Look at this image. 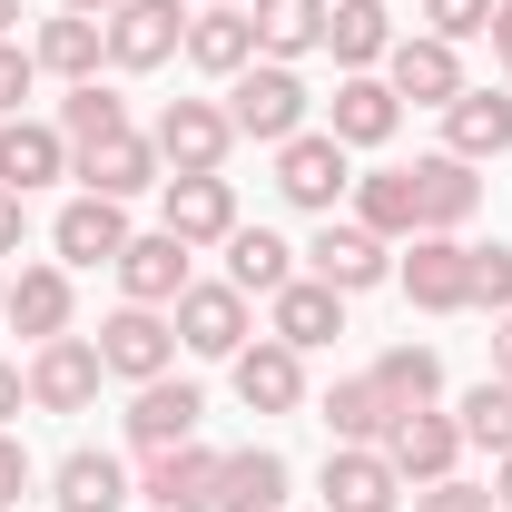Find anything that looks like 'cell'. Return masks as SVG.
I'll list each match as a JSON object with an SVG mask.
<instances>
[{"mask_svg":"<svg viewBox=\"0 0 512 512\" xmlns=\"http://www.w3.org/2000/svg\"><path fill=\"white\" fill-rule=\"evenodd\" d=\"M50 247L69 256V266H119V247H128V217H119V197H69L60 207V227H50Z\"/></svg>","mask_w":512,"mask_h":512,"instance_id":"obj_18","label":"cell"},{"mask_svg":"<svg viewBox=\"0 0 512 512\" xmlns=\"http://www.w3.org/2000/svg\"><path fill=\"white\" fill-rule=\"evenodd\" d=\"M20 227H30V207H20V188H0V256H20Z\"/></svg>","mask_w":512,"mask_h":512,"instance_id":"obj_43","label":"cell"},{"mask_svg":"<svg viewBox=\"0 0 512 512\" xmlns=\"http://www.w3.org/2000/svg\"><path fill=\"white\" fill-rule=\"evenodd\" d=\"M493 50H503V69H512V0H493Z\"/></svg>","mask_w":512,"mask_h":512,"instance_id":"obj_45","label":"cell"},{"mask_svg":"<svg viewBox=\"0 0 512 512\" xmlns=\"http://www.w3.org/2000/svg\"><path fill=\"white\" fill-rule=\"evenodd\" d=\"M0 325H10V276H0Z\"/></svg>","mask_w":512,"mask_h":512,"instance_id":"obj_50","label":"cell"},{"mask_svg":"<svg viewBox=\"0 0 512 512\" xmlns=\"http://www.w3.org/2000/svg\"><path fill=\"white\" fill-rule=\"evenodd\" d=\"M99 365L128 384H158L168 365H178V325L158 316V306H119V316L99 325Z\"/></svg>","mask_w":512,"mask_h":512,"instance_id":"obj_6","label":"cell"},{"mask_svg":"<svg viewBox=\"0 0 512 512\" xmlns=\"http://www.w3.org/2000/svg\"><path fill=\"white\" fill-rule=\"evenodd\" d=\"M306 266H316V286H335V296H365V286H384V276H394V256H384L375 227H335V217L316 227Z\"/></svg>","mask_w":512,"mask_h":512,"instance_id":"obj_9","label":"cell"},{"mask_svg":"<svg viewBox=\"0 0 512 512\" xmlns=\"http://www.w3.org/2000/svg\"><path fill=\"white\" fill-rule=\"evenodd\" d=\"M493 503L512 512V453H503V463H493Z\"/></svg>","mask_w":512,"mask_h":512,"instance_id":"obj_47","label":"cell"},{"mask_svg":"<svg viewBox=\"0 0 512 512\" xmlns=\"http://www.w3.org/2000/svg\"><path fill=\"white\" fill-rule=\"evenodd\" d=\"M404 296H414L424 316H463V306H473V247H463V237H414Z\"/></svg>","mask_w":512,"mask_h":512,"instance_id":"obj_7","label":"cell"},{"mask_svg":"<svg viewBox=\"0 0 512 512\" xmlns=\"http://www.w3.org/2000/svg\"><path fill=\"white\" fill-rule=\"evenodd\" d=\"M50 178H69V138L50 119H0V188H50Z\"/></svg>","mask_w":512,"mask_h":512,"instance_id":"obj_21","label":"cell"},{"mask_svg":"<svg viewBox=\"0 0 512 512\" xmlns=\"http://www.w3.org/2000/svg\"><path fill=\"white\" fill-rule=\"evenodd\" d=\"M355 227H375V237H424V217H414V168L355 178Z\"/></svg>","mask_w":512,"mask_h":512,"instance_id":"obj_34","label":"cell"},{"mask_svg":"<svg viewBox=\"0 0 512 512\" xmlns=\"http://www.w3.org/2000/svg\"><path fill=\"white\" fill-rule=\"evenodd\" d=\"M424 20H434V40H473V30H493V0H424Z\"/></svg>","mask_w":512,"mask_h":512,"instance_id":"obj_39","label":"cell"},{"mask_svg":"<svg viewBox=\"0 0 512 512\" xmlns=\"http://www.w3.org/2000/svg\"><path fill=\"white\" fill-rule=\"evenodd\" d=\"M158 168H168V158H158V148H148V138H138V128H128V138H109V148H89V158H79V178H89V197H138V188H158Z\"/></svg>","mask_w":512,"mask_h":512,"instance_id":"obj_28","label":"cell"},{"mask_svg":"<svg viewBox=\"0 0 512 512\" xmlns=\"http://www.w3.org/2000/svg\"><path fill=\"white\" fill-rule=\"evenodd\" d=\"M20 493H30V453H20L10 434H0V512L20 503Z\"/></svg>","mask_w":512,"mask_h":512,"instance_id":"obj_42","label":"cell"},{"mask_svg":"<svg viewBox=\"0 0 512 512\" xmlns=\"http://www.w3.org/2000/svg\"><path fill=\"white\" fill-rule=\"evenodd\" d=\"M188 60L207 69V79L256 69V20H247V10H197V20H188Z\"/></svg>","mask_w":512,"mask_h":512,"instance_id":"obj_30","label":"cell"},{"mask_svg":"<svg viewBox=\"0 0 512 512\" xmlns=\"http://www.w3.org/2000/svg\"><path fill=\"white\" fill-rule=\"evenodd\" d=\"M365 375H375L384 394H394V404L414 414V404H434V394H444V355H434V345H384Z\"/></svg>","mask_w":512,"mask_h":512,"instance_id":"obj_36","label":"cell"},{"mask_svg":"<svg viewBox=\"0 0 512 512\" xmlns=\"http://www.w3.org/2000/svg\"><path fill=\"white\" fill-rule=\"evenodd\" d=\"M178 345H188V355H237V345H247V296H237V286H197L188 276V296H178Z\"/></svg>","mask_w":512,"mask_h":512,"instance_id":"obj_15","label":"cell"},{"mask_svg":"<svg viewBox=\"0 0 512 512\" xmlns=\"http://www.w3.org/2000/svg\"><path fill=\"white\" fill-rule=\"evenodd\" d=\"M325 50L345 69H375L384 50H394V20H384V0H335L325 10Z\"/></svg>","mask_w":512,"mask_h":512,"instance_id":"obj_33","label":"cell"},{"mask_svg":"<svg viewBox=\"0 0 512 512\" xmlns=\"http://www.w3.org/2000/svg\"><path fill=\"white\" fill-rule=\"evenodd\" d=\"M394 119H404V99L384 89L375 69H345V89H335V109H325V128H335L345 148H384V138H394Z\"/></svg>","mask_w":512,"mask_h":512,"instance_id":"obj_23","label":"cell"},{"mask_svg":"<svg viewBox=\"0 0 512 512\" xmlns=\"http://www.w3.org/2000/svg\"><path fill=\"white\" fill-rule=\"evenodd\" d=\"M266 316H276V345L306 355V345H335V335H345V296L316 286V276H286V286L266 296Z\"/></svg>","mask_w":512,"mask_h":512,"instance_id":"obj_17","label":"cell"},{"mask_svg":"<svg viewBox=\"0 0 512 512\" xmlns=\"http://www.w3.org/2000/svg\"><path fill=\"white\" fill-rule=\"evenodd\" d=\"M483 207V178H473V158H414V217H424V237H453L463 217Z\"/></svg>","mask_w":512,"mask_h":512,"instance_id":"obj_14","label":"cell"},{"mask_svg":"<svg viewBox=\"0 0 512 512\" xmlns=\"http://www.w3.org/2000/svg\"><path fill=\"white\" fill-rule=\"evenodd\" d=\"M453 424H463V444H483L493 463H503V453H512V384L483 375L473 394H463V414H453Z\"/></svg>","mask_w":512,"mask_h":512,"instance_id":"obj_37","label":"cell"},{"mask_svg":"<svg viewBox=\"0 0 512 512\" xmlns=\"http://www.w3.org/2000/svg\"><path fill=\"white\" fill-rule=\"evenodd\" d=\"M473 306L512 316V247H473Z\"/></svg>","mask_w":512,"mask_h":512,"instance_id":"obj_38","label":"cell"},{"mask_svg":"<svg viewBox=\"0 0 512 512\" xmlns=\"http://www.w3.org/2000/svg\"><path fill=\"white\" fill-rule=\"evenodd\" d=\"M227 119H237V138H266V148H286V138L306 128V79H296L286 60L237 69V89H227Z\"/></svg>","mask_w":512,"mask_h":512,"instance_id":"obj_1","label":"cell"},{"mask_svg":"<svg viewBox=\"0 0 512 512\" xmlns=\"http://www.w3.org/2000/svg\"><path fill=\"white\" fill-rule=\"evenodd\" d=\"M256 60H306V50H325V0H256Z\"/></svg>","mask_w":512,"mask_h":512,"instance_id":"obj_27","label":"cell"},{"mask_svg":"<svg viewBox=\"0 0 512 512\" xmlns=\"http://www.w3.org/2000/svg\"><path fill=\"white\" fill-rule=\"evenodd\" d=\"M99 335H50L40 355H30V404L40 414H89L99 404Z\"/></svg>","mask_w":512,"mask_h":512,"instance_id":"obj_4","label":"cell"},{"mask_svg":"<svg viewBox=\"0 0 512 512\" xmlns=\"http://www.w3.org/2000/svg\"><path fill=\"white\" fill-rule=\"evenodd\" d=\"M69 10H89V20H109V10H119V0H69Z\"/></svg>","mask_w":512,"mask_h":512,"instance_id":"obj_48","label":"cell"},{"mask_svg":"<svg viewBox=\"0 0 512 512\" xmlns=\"http://www.w3.org/2000/svg\"><path fill=\"white\" fill-rule=\"evenodd\" d=\"M50 503H60V512H119L128 503V473L109 463V453H69L60 473H50Z\"/></svg>","mask_w":512,"mask_h":512,"instance_id":"obj_35","label":"cell"},{"mask_svg":"<svg viewBox=\"0 0 512 512\" xmlns=\"http://www.w3.org/2000/svg\"><path fill=\"white\" fill-rule=\"evenodd\" d=\"M276 188H286V207H316V217H335V197L355 188V168H345V138H335V128H296V138L276 148Z\"/></svg>","mask_w":512,"mask_h":512,"instance_id":"obj_3","label":"cell"},{"mask_svg":"<svg viewBox=\"0 0 512 512\" xmlns=\"http://www.w3.org/2000/svg\"><path fill=\"white\" fill-rule=\"evenodd\" d=\"M404 473L384 463V444H335L325 453V512H394Z\"/></svg>","mask_w":512,"mask_h":512,"instance_id":"obj_10","label":"cell"},{"mask_svg":"<svg viewBox=\"0 0 512 512\" xmlns=\"http://www.w3.org/2000/svg\"><path fill=\"white\" fill-rule=\"evenodd\" d=\"M20 394H30V375H20V365H0V434H10V414H20Z\"/></svg>","mask_w":512,"mask_h":512,"instance_id":"obj_44","label":"cell"},{"mask_svg":"<svg viewBox=\"0 0 512 512\" xmlns=\"http://www.w3.org/2000/svg\"><path fill=\"white\" fill-rule=\"evenodd\" d=\"M227 365H237V404H247V414H296V404H306V355L276 345V335H266V345H237Z\"/></svg>","mask_w":512,"mask_h":512,"instance_id":"obj_12","label":"cell"},{"mask_svg":"<svg viewBox=\"0 0 512 512\" xmlns=\"http://www.w3.org/2000/svg\"><path fill=\"white\" fill-rule=\"evenodd\" d=\"M453 453H463V424H453V414H434V404L394 414V434H384V463H394L404 483H444Z\"/></svg>","mask_w":512,"mask_h":512,"instance_id":"obj_13","label":"cell"},{"mask_svg":"<svg viewBox=\"0 0 512 512\" xmlns=\"http://www.w3.org/2000/svg\"><path fill=\"white\" fill-rule=\"evenodd\" d=\"M188 50V10L178 0H119L109 10V69H168Z\"/></svg>","mask_w":512,"mask_h":512,"instance_id":"obj_5","label":"cell"},{"mask_svg":"<svg viewBox=\"0 0 512 512\" xmlns=\"http://www.w3.org/2000/svg\"><path fill=\"white\" fill-rule=\"evenodd\" d=\"M10 20H20V0H0V30H10Z\"/></svg>","mask_w":512,"mask_h":512,"instance_id":"obj_49","label":"cell"},{"mask_svg":"<svg viewBox=\"0 0 512 512\" xmlns=\"http://www.w3.org/2000/svg\"><path fill=\"white\" fill-rule=\"evenodd\" d=\"M394 414H404V404H394L375 375H335L325 384V434H335V444H384Z\"/></svg>","mask_w":512,"mask_h":512,"instance_id":"obj_24","label":"cell"},{"mask_svg":"<svg viewBox=\"0 0 512 512\" xmlns=\"http://www.w3.org/2000/svg\"><path fill=\"white\" fill-rule=\"evenodd\" d=\"M197 414H207V404H197V384H138V404H128V444L138 453H168V444H197Z\"/></svg>","mask_w":512,"mask_h":512,"instance_id":"obj_20","label":"cell"},{"mask_svg":"<svg viewBox=\"0 0 512 512\" xmlns=\"http://www.w3.org/2000/svg\"><path fill=\"white\" fill-rule=\"evenodd\" d=\"M286 276H296V247H286L276 227H237V237H227V286H237V296H276Z\"/></svg>","mask_w":512,"mask_h":512,"instance_id":"obj_31","label":"cell"},{"mask_svg":"<svg viewBox=\"0 0 512 512\" xmlns=\"http://www.w3.org/2000/svg\"><path fill=\"white\" fill-rule=\"evenodd\" d=\"M384 89L414 99V109H453V99H463V60H453V40H434V30H424V40H394V50H384Z\"/></svg>","mask_w":512,"mask_h":512,"instance_id":"obj_8","label":"cell"},{"mask_svg":"<svg viewBox=\"0 0 512 512\" xmlns=\"http://www.w3.org/2000/svg\"><path fill=\"white\" fill-rule=\"evenodd\" d=\"M414 512H503V503H493L483 483H453V473H444V483H424V493H414Z\"/></svg>","mask_w":512,"mask_h":512,"instance_id":"obj_40","label":"cell"},{"mask_svg":"<svg viewBox=\"0 0 512 512\" xmlns=\"http://www.w3.org/2000/svg\"><path fill=\"white\" fill-rule=\"evenodd\" d=\"M286 453H266V444H247V453H227V473H217V512H286Z\"/></svg>","mask_w":512,"mask_h":512,"instance_id":"obj_26","label":"cell"},{"mask_svg":"<svg viewBox=\"0 0 512 512\" xmlns=\"http://www.w3.org/2000/svg\"><path fill=\"white\" fill-rule=\"evenodd\" d=\"M148 148H158L178 178H207V168H227L237 119H227L217 99H168V109H158V128H148Z\"/></svg>","mask_w":512,"mask_h":512,"instance_id":"obj_2","label":"cell"},{"mask_svg":"<svg viewBox=\"0 0 512 512\" xmlns=\"http://www.w3.org/2000/svg\"><path fill=\"white\" fill-rule=\"evenodd\" d=\"M188 256H197V247H178L168 227H158V237H128V247H119L128 306H178V296H188Z\"/></svg>","mask_w":512,"mask_h":512,"instance_id":"obj_16","label":"cell"},{"mask_svg":"<svg viewBox=\"0 0 512 512\" xmlns=\"http://www.w3.org/2000/svg\"><path fill=\"white\" fill-rule=\"evenodd\" d=\"M207 10H256V0H207Z\"/></svg>","mask_w":512,"mask_h":512,"instance_id":"obj_51","label":"cell"},{"mask_svg":"<svg viewBox=\"0 0 512 512\" xmlns=\"http://www.w3.org/2000/svg\"><path fill=\"white\" fill-rule=\"evenodd\" d=\"M10 325H20L30 345L69 335V266H20V276H10Z\"/></svg>","mask_w":512,"mask_h":512,"instance_id":"obj_29","label":"cell"},{"mask_svg":"<svg viewBox=\"0 0 512 512\" xmlns=\"http://www.w3.org/2000/svg\"><path fill=\"white\" fill-rule=\"evenodd\" d=\"M493 384H512V316H503V335H493Z\"/></svg>","mask_w":512,"mask_h":512,"instance_id":"obj_46","label":"cell"},{"mask_svg":"<svg viewBox=\"0 0 512 512\" xmlns=\"http://www.w3.org/2000/svg\"><path fill=\"white\" fill-rule=\"evenodd\" d=\"M217 473H227V453L168 444V453H148V503H158V512H207V503H217Z\"/></svg>","mask_w":512,"mask_h":512,"instance_id":"obj_19","label":"cell"},{"mask_svg":"<svg viewBox=\"0 0 512 512\" xmlns=\"http://www.w3.org/2000/svg\"><path fill=\"white\" fill-rule=\"evenodd\" d=\"M60 138H69V158H89V148L128 138V99H119V89H99V79H79V89L60 99Z\"/></svg>","mask_w":512,"mask_h":512,"instance_id":"obj_32","label":"cell"},{"mask_svg":"<svg viewBox=\"0 0 512 512\" xmlns=\"http://www.w3.org/2000/svg\"><path fill=\"white\" fill-rule=\"evenodd\" d=\"M30 50H10V40H0V119H20V99H30Z\"/></svg>","mask_w":512,"mask_h":512,"instance_id":"obj_41","label":"cell"},{"mask_svg":"<svg viewBox=\"0 0 512 512\" xmlns=\"http://www.w3.org/2000/svg\"><path fill=\"white\" fill-rule=\"evenodd\" d=\"M444 148L453 158H503L512 148V99L503 89H463V99L444 109Z\"/></svg>","mask_w":512,"mask_h":512,"instance_id":"obj_25","label":"cell"},{"mask_svg":"<svg viewBox=\"0 0 512 512\" xmlns=\"http://www.w3.org/2000/svg\"><path fill=\"white\" fill-rule=\"evenodd\" d=\"M247 217H237V188L207 168V178H168V237L178 247H227Z\"/></svg>","mask_w":512,"mask_h":512,"instance_id":"obj_11","label":"cell"},{"mask_svg":"<svg viewBox=\"0 0 512 512\" xmlns=\"http://www.w3.org/2000/svg\"><path fill=\"white\" fill-rule=\"evenodd\" d=\"M30 60L50 69V79H99V60H109V20H89V10H60V20H40V40H30Z\"/></svg>","mask_w":512,"mask_h":512,"instance_id":"obj_22","label":"cell"}]
</instances>
